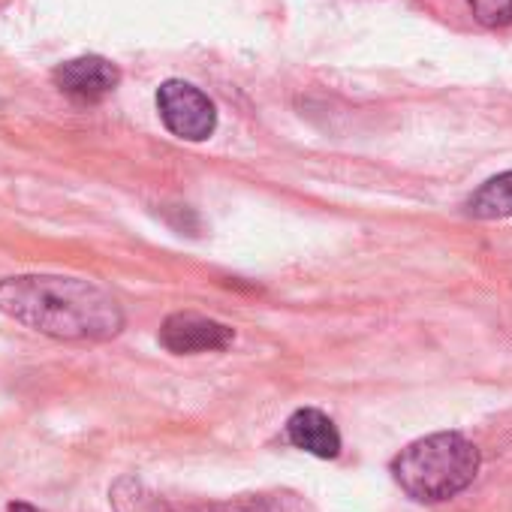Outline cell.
Returning a JSON list of instances; mask_svg holds the SVG:
<instances>
[{"instance_id": "cell-9", "label": "cell", "mask_w": 512, "mask_h": 512, "mask_svg": "<svg viewBox=\"0 0 512 512\" xmlns=\"http://www.w3.org/2000/svg\"><path fill=\"white\" fill-rule=\"evenodd\" d=\"M470 13L485 28H506L512 25V0H467Z\"/></svg>"}, {"instance_id": "cell-3", "label": "cell", "mask_w": 512, "mask_h": 512, "mask_svg": "<svg viewBox=\"0 0 512 512\" xmlns=\"http://www.w3.org/2000/svg\"><path fill=\"white\" fill-rule=\"evenodd\" d=\"M157 112L163 127L187 142H205L217 130L214 103L184 79H169L157 88Z\"/></svg>"}, {"instance_id": "cell-4", "label": "cell", "mask_w": 512, "mask_h": 512, "mask_svg": "<svg viewBox=\"0 0 512 512\" xmlns=\"http://www.w3.org/2000/svg\"><path fill=\"white\" fill-rule=\"evenodd\" d=\"M235 341V329L217 323L211 317L178 311L160 326V347L172 356H199V353H223Z\"/></svg>"}, {"instance_id": "cell-2", "label": "cell", "mask_w": 512, "mask_h": 512, "mask_svg": "<svg viewBox=\"0 0 512 512\" xmlns=\"http://www.w3.org/2000/svg\"><path fill=\"white\" fill-rule=\"evenodd\" d=\"M479 449L458 431H437L413 440L392 458L401 491L419 503H440L461 494L479 473Z\"/></svg>"}, {"instance_id": "cell-10", "label": "cell", "mask_w": 512, "mask_h": 512, "mask_svg": "<svg viewBox=\"0 0 512 512\" xmlns=\"http://www.w3.org/2000/svg\"><path fill=\"white\" fill-rule=\"evenodd\" d=\"M7 512H40V509H34L31 503H10Z\"/></svg>"}, {"instance_id": "cell-6", "label": "cell", "mask_w": 512, "mask_h": 512, "mask_svg": "<svg viewBox=\"0 0 512 512\" xmlns=\"http://www.w3.org/2000/svg\"><path fill=\"white\" fill-rule=\"evenodd\" d=\"M287 440L314 455V458H338L341 455V431L338 425L317 407H302L287 419Z\"/></svg>"}, {"instance_id": "cell-7", "label": "cell", "mask_w": 512, "mask_h": 512, "mask_svg": "<svg viewBox=\"0 0 512 512\" xmlns=\"http://www.w3.org/2000/svg\"><path fill=\"white\" fill-rule=\"evenodd\" d=\"M464 211L476 220H503L512 217V169L488 178L464 205Z\"/></svg>"}, {"instance_id": "cell-5", "label": "cell", "mask_w": 512, "mask_h": 512, "mask_svg": "<svg viewBox=\"0 0 512 512\" xmlns=\"http://www.w3.org/2000/svg\"><path fill=\"white\" fill-rule=\"evenodd\" d=\"M52 79L61 88V94H67L70 100L100 103L121 85V70L100 55H85V58L58 64Z\"/></svg>"}, {"instance_id": "cell-8", "label": "cell", "mask_w": 512, "mask_h": 512, "mask_svg": "<svg viewBox=\"0 0 512 512\" xmlns=\"http://www.w3.org/2000/svg\"><path fill=\"white\" fill-rule=\"evenodd\" d=\"M112 506H115V512H172L163 497H157L151 488H145L142 482H136L130 476L115 482Z\"/></svg>"}, {"instance_id": "cell-1", "label": "cell", "mask_w": 512, "mask_h": 512, "mask_svg": "<svg viewBox=\"0 0 512 512\" xmlns=\"http://www.w3.org/2000/svg\"><path fill=\"white\" fill-rule=\"evenodd\" d=\"M0 314L55 341H109L124 329V311L112 293L61 275L0 281Z\"/></svg>"}]
</instances>
